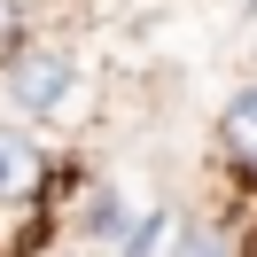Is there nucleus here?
Returning a JSON list of instances; mask_svg holds the SVG:
<instances>
[{
    "label": "nucleus",
    "instance_id": "nucleus-1",
    "mask_svg": "<svg viewBox=\"0 0 257 257\" xmlns=\"http://www.w3.org/2000/svg\"><path fill=\"white\" fill-rule=\"evenodd\" d=\"M70 86H78V55L55 39H32L0 63V109L16 117V133H39L47 117L70 109Z\"/></svg>",
    "mask_w": 257,
    "mask_h": 257
},
{
    "label": "nucleus",
    "instance_id": "nucleus-2",
    "mask_svg": "<svg viewBox=\"0 0 257 257\" xmlns=\"http://www.w3.org/2000/svg\"><path fill=\"white\" fill-rule=\"evenodd\" d=\"M210 156H218V172L234 179V187L257 195V86H241V94L218 109V125H210Z\"/></svg>",
    "mask_w": 257,
    "mask_h": 257
},
{
    "label": "nucleus",
    "instance_id": "nucleus-3",
    "mask_svg": "<svg viewBox=\"0 0 257 257\" xmlns=\"http://www.w3.org/2000/svg\"><path fill=\"white\" fill-rule=\"evenodd\" d=\"M47 195V148L32 133L0 125V210H32Z\"/></svg>",
    "mask_w": 257,
    "mask_h": 257
},
{
    "label": "nucleus",
    "instance_id": "nucleus-4",
    "mask_svg": "<svg viewBox=\"0 0 257 257\" xmlns=\"http://www.w3.org/2000/svg\"><path fill=\"white\" fill-rule=\"evenodd\" d=\"M172 257H241V234H234V218H187L179 226V241H172Z\"/></svg>",
    "mask_w": 257,
    "mask_h": 257
},
{
    "label": "nucleus",
    "instance_id": "nucleus-5",
    "mask_svg": "<svg viewBox=\"0 0 257 257\" xmlns=\"http://www.w3.org/2000/svg\"><path fill=\"white\" fill-rule=\"evenodd\" d=\"M32 0H0V63H8V55H16V47H32Z\"/></svg>",
    "mask_w": 257,
    "mask_h": 257
}]
</instances>
